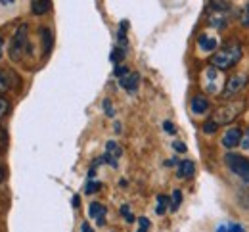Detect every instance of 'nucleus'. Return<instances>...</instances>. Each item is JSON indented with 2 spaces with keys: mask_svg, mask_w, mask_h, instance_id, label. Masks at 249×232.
Wrapping results in <instances>:
<instances>
[{
  "mask_svg": "<svg viewBox=\"0 0 249 232\" xmlns=\"http://www.w3.org/2000/svg\"><path fill=\"white\" fill-rule=\"evenodd\" d=\"M240 23H242V27H246L249 29V2L244 6V10H242V18H240Z\"/></svg>",
  "mask_w": 249,
  "mask_h": 232,
  "instance_id": "obj_22",
  "label": "nucleus"
},
{
  "mask_svg": "<svg viewBox=\"0 0 249 232\" xmlns=\"http://www.w3.org/2000/svg\"><path fill=\"white\" fill-rule=\"evenodd\" d=\"M123 156V148L115 142V140H109L107 144H106V156H104V160H106V163L111 167H117V160Z\"/></svg>",
  "mask_w": 249,
  "mask_h": 232,
  "instance_id": "obj_8",
  "label": "nucleus"
},
{
  "mask_svg": "<svg viewBox=\"0 0 249 232\" xmlns=\"http://www.w3.org/2000/svg\"><path fill=\"white\" fill-rule=\"evenodd\" d=\"M190 106H192V111H194L196 115H203V113H207V109H209V100L205 98V96H194Z\"/></svg>",
  "mask_w": 249,
  "mask_h": 232,
  "instance_id": "obj_12",
  "label": "nucleus"
},
{
  "mask_svg": "<svg viewBox=\"0 0 249 232\" xmlns=\"http://www.w3.org/2000/svg\"><path fill=\"white\" fill-rule=\"evenodd\" d=\"M242 150H249V129L244 133V136H242Z\"/></svg>",
  "mask_w": 249,
  "mask_h": 232,
  "instance_id": "obj_31",
  "label": "nucleus"
},
{
  "mask_svg": "<svg viewBox=\"0 0 249 232\" xmlns=\"http://www.w3.org/2000/svg\"><path fill=\"white\" fill-rule=\"evenodd\" d=\"M180 203H182V192L178 188H175L173 190V196H171V211H178Z\"/></svg>",
  "mask_w": 249,
  "mask_h": 232,
  "instance_id": "obj_17",
  "label": "nucleus"
},
{
  "mask_svg": "<svg viewBox=\"0 0 249 232\" xmlns=\"http://www.w3.org/2000/svg\"><path fill=\"white\" fill-rule=\"evenodd\" d=\"M119 211H121V215L124 217V221H126V223H134V221H136V217H134V215H132V211H130V205L123 203Z\"/></svg>",
  "mask_w": 249,
  "mask_h": 232,
  "instance_id": "obj_20",
  "label": "nucleus"
},
{
  "mask_svg": "<svg viewBox=\"0 0 249 232\" xmlns=\"http://www.w3.org/2000/svg\"><path fill=\"white\" fill-rule=\"evenodd\" d=\"M2 44H4V40H2V36H0V58H2V52H4V50H2Z\"/></svg>",
  "mask_w": 249,
  "mask_h": 232,
  "instance_id": "obj_39",
  "label": "nucleus"
},
{
  "mask_svg": "<svg viewBox=\"0 0 249 232\" xmlns=\"http://www.w3.org/2000/svg\"><path fill=\"white\" fill-rule=\"evenodd\" d=\"M249 83V75L248 73H234V75H230L228 79H226V83H224V90H222V98H232V96H236V94H240L246 87H248Z\"/></svg>",
  "mask_w": 249,
  "mask_h": 232,
  "instance_id": "obj_5",
  "label": "nucleus"
},
{
  "mask_svg": "<svg viewBox=\"0 0 249 232\" xmlns=\"http://www.w3.org/2000/svg\"><path fill=\"white\" fill-rule=\"evenodd\" d=\"M4 173H6V171H4V167L0 165V182H2V180H4Z\"/></svg>",
  "mask_w": 249,
  "mask_h": 232,
  "instance_id": "obj_38",
  "label": "nucleus"
},
{
  "mask_svg": "<svg viewBox=\"0 0 249 232\" xmlns=\"http://www.w3.org/2000/svg\"><path fill=\"white\" fill-rule=\"evenodd\" d=\"M242 129L240 127H230L226 133L222 134V138H220V144L224 146V148H228V150H234V148H238L240 144H242Z\"/></svg>",
  "mask_w": 249,
  "mask_h": 232,
  "instance_id": "obj_7",
  "label": "nucleus"
},
{
  "mask_svg": "<svg viewBox=\"0 0 249 232\" xmlns=\"http://www.w3.org/2000/svg\"><path fill=\"white\" fill-rule=\"evenodd\" d=\"M163 129H165V133H169V134L177 133V127H175L171 121H163Z\"/></svg>",
  "mask_w": 249,
  "mask_h": 232,
  "instance_id": "obj_29",
  "label": "nucleus"
},
{
  "mask_svg": "<svg viewBox=\"0 0 249 232\" xmlns=\"http://www.w3.org/2000/svg\"><path fill=\"white\" fill-rule=\"evenodd\" d=\"M224 163L228 165V169H230L236 177H240L244 182L249 184V160L248 158H242V156H238V154H228V156H224Z\"/></svg>",
  "mask_w": 249,
  "mask_h": 232,
  "instance_id": "obj_6",
  "label": "nucleus"
},
{
  "mask_svg": "<svg viewBox=\"0 0 249 232\" xmlns=\"http://www.w3.org/2000/svg\"><path fill=\"white\" fill-rule=\"evenodd\" d=\"M113 129H115V133H121V131H123V129H121V123H115Z\"/></svg>",
  "mask_w": 249,
  "mask_h": 232,
  "instance_id": "obj_37",
  "label": "nucleus"
},
{
  "mask_svg": "<svg viewBox=\"0 0 249 232\" xmlns=\"http://www.w3.org/2000/svg\"><path fill=\"white\" fill-rule=\"evenodd\" d=\"M138 225H140L138 232H148V229H150V221H148L146 217H140V219H138Z\"/></svg>",
  "mask_w": 249,
  "mask_h": 232,
  "instance_id": "obj_28",
  "label": "nucleus"
},
{
  "mask_svg": "<svg viewBox=\"0 0 249 232\" xmlns=\"http://www.w3.org/2000/svg\"><path fill=\"white\" fill-rule=\"evenodd\" d=\"M0 4H2V6H12L14 0H8V2H6V0H0Z\"/></svg>",
  "mask_w": 249,
  "mask_h": 232,
  "instance_id": "obj_36",
  "label": "nucleus"
},
{
  "mask_svg": "<svg viewBox=\"0 0 249 232\" xmlns=\"http://www.w3.org/2000/svg\"><path fill=\"white\" fill-rule=\"evenodd\" d=\"M100 188H102V182H92V180H90V182H87L85 192H87V194H94V192H98Z\"/></svg>",
  "mask_w": 249,
  "mask_h": 232,
  "instance_id": "obj_23",
  "label": "nucleus"
},
{
  "mask_svg": "<svg viewBox=\"0 0 249 232\" xmlns=\"http://www.w3.org/2000/svg\"><path fill=\"white\" fill-rule=\"evenodd\" d=\"M81 232H92V229H90L89 223H83V225H81Z\"/></svg>",
  "mask_w": 249,
  "mask_h": 232,
  "instance_id": "obj_33",
  "label": "nucleus"
},
{
  "mask_svg": "<svg viewBox=\"0 0 249 232\" xmlns=\"http://www.w3.org/2000/svg\"><path fill=\"white\" fill-rule=\"evenodd\" d=\"M130 71H128V67L126 66H117L115 67V71H113V75L117 77V79H123V77H126Z\"/></svg>",
  "mask_w": 249,
  "mask_h": 232,
  "instance_id": "obj_24",
  "label": "nucleus"
},
{
  "mask_svg": "<svg viewBox=\"0 0 249 232\" xmlns=\"http://www.w3.org/2000/svg\"><path fill=\"white\" fill-rule=\"evenodd\" d=\"M89 215H90L92 219H96V223H98L100 227L106 225V205H104V203L92 201L90 207H89Z\"/></svg>",
  "mask_w": 249,
  "mask_h": 232,
  "instance_id": "obj_10",
  "label": "nucleus"
},
{
  "mask_svg": "<svg viewBox=\"0 0 249 232\" xmlns=\"http://www.w3.org/2000/svg\"><path fill=\"white\" fill-rule=\"evenodd\" d=\"M246 109V100H232V102H228V104H224V106H220L217 111L211 115V119L217 123L218 127H222V125H230L232 121H236L238 117H240V113Z\"/></svg>",
  "mask_w": 249,
  "mask_h": 232,
  "instance_id": "obj_2",
  "label": "nucleus"
},
{
  "mask_svg": "<svg viewBox=\"0 0 249 232\" xmlns=\"http://www.w3.org/2000/svg\"><path fill=\"white\" fill-rule=\"evenodd\" d=\"M222 71H218L215 67H205L203 69V73H201V85H203V89L209 92V94H222V90H224V77L220 75Z\"/></svg>",
  "mask_w": 249,
  "mask_h": 232,
  "instance_id": "obj_4",
  "label": "nucleus"
},
{
  "mask_svg": "<svg viewBox=\"0 0 249 232\" xmlns=\"http://www.w3.org/2000/svg\"><path fill=\"white\" fill-rule=\"evenodd\" d=\"M29 27H27V23H23V25H19L18 27V31L14 33L12 36V40H10V46H8V56H10V60L12 62H21V56H23V52L29 48L27 46V40H29Z\"/></svg>",
  "mask_w": 249,
  "mask_h": 232,
  "instance_id": "obj_3",
  "label": "nucleus"
},
{
  "mask_svg": "<svg viewBox=\"0 0 249 232\" xmlns=\"http://www.w3.org/2000/svg\"><path fill=\"white\" fill-rule=\"evenodd\" d=\"M167 209H171V199H169V196H165V194H159V196H157L156 213L157 215H165Z\"/></svg>",
  "mask_w": 249,
  "mask_h": 232,
  "instance_id": "obj_15",
  "label": "nucleus"
},
{
  "mask_svg": "<svg viewBox=\"0 0 249 232\" xmlns=\"http://www.w3.org/2000/svg\"><path fill=\"white\" fill-rule=\"evenodd\" d=\"M194 173H196V165H194L192 160H182L177 167V177L178 178H190V177H194Z\"/></svg>",
  "mask_w": 249,
  "mask_h": 232,
  "instance_id": "obj_11",
  "label": "nucleus"
},
{
  "mask_svg": "<svg viewBox=\"0 0 249 232\" xmlns=\"http://www.w3.org/2000/svg\"><path fill=\"white\" fill-rule=\"evenodd\" d=\"M218 129V125L213 121V119H207L203 125H201V131H203V134H215Z\"/></svg>",
  "mask_w": 249,
  "mask_h": 232,
  "instance_id": "obj_19",
  "label": "nucleus"
},
{
  "mask_svg": "<svg viewBox=\"0 0 249 232\" xmlns=\"http://www.w3.org/2000/svg\"><path fill=\"white\" fill-rule=\"evenodd\" d=\"M79 203H81V198L79 196H73V207H79Z\"/></svg>",
  "mask_w": 249,
  "mask_h": 232,
  "instance_id": "obj_35",
  "label": "nucleus"
},
{
  "mask_svg": "<svg viewBox=\"0 0 249 232\" xmlns=\"http://www.w3.org/2000/svg\"><path fill=\"white\" fill-rule=\"evenodd\" d=\"M52 10V2L50 0H33L31 2V12L35 16H42L46 12Z\"/></svg>",
  "mask_w": 249,
  "mask_h": 232,
  "instance_id": "obj_14",
  "label": "nucleus"
},
{
  "mask_svg": "<svg viewBox=\"0 0 249 232\" xmlns=\"http://www.w3.org/2000/svg\"><path fill=\"white\" fill-rule=\"evenodd\" d=\"M217 232H230V227H228V225H220Z\"/></svg>",
  "mask_w": 249,
  "mask_h": 232,
  "instance_id": "obj_34",
  "label": "nucleus"
},
{
  "mask_svg": "<svg viewBox=\"0 0 249 232\" xmlns=\"http://www.w3.org/2000/svg\"><path fill=\"white\" fill-rule=\"evenodd\" d=\"M104 111H106L107 117H113L115 115V109H113V106H111L109 100H104Z\"/></svg>",
  "mask_w": 249,
  "mask_h": 232,
  "instance_id": "obj_25",
  "label": "nucleus"
},
{
  "mask_svg": "<svg viewBox=\"0 0 249 232\" xmlns=\"http://www.w3.org/2000/svg\"><path fill=\"white\" fill-rule=\"evenodd\" d=\"M173 148H175V152H178V154H186V146H184V142H180V140H175L173 142Z\"/></svg>",
  "mask_w": 249,
  "mask_h": 232,
  "instance_id": "obj_27",
  "label": "nucleus"
},
{
  "mask_svg": "<svg viewBox=\"0 0 249 232\" xmlns=\"http://www.w3.org/2000/svg\"><path fill=\"white\" fill-rule=\"evenodd\" d=\"M119 85L123 87L126 92H136L138 90V85H140V75L136 73V71H130L126 77H123V79H119Z\"/></svg>",
  "mask_w": 249,
  "mask_h": 232,
  "instance_id": "obj_9",
  "label": "nucleus"
},
{
  "mask_svg": "<svg viewBox=\"0 0 249 232\" xmlns=\"http://www.w3.org/2000/svg\"><path fill=\"white\" fill-rule=\"evenodd\" d=\"M124 58V50L121 46H115L113 50H111V56H109V60L113 62V64H117V66H121V60Z\"/></svg>",
  "mask_w": 249,
  "mask_h": 232,
  "instance_id": "obj_18",
  "label": "nucleus"
},
{
  "mask_svg": "<svg viewBox=\"0 0 249 232\" xmlns=\"http://www.w3.org/2000/svg\"><path fill=\"white\" fill-rule=\"evenodd\" d=\"M8 109H10V104H8V100L0 96V117H4V115L8 113Z\"/></svg>",
  "mask_w": 249,
  "mask_h": 232,
  "instance_id": "obj_26",
  "label": "nucleus"
},
{
  "mask_svg": "<svg viewBox=\"0 0 249 232\" xmlns=\"http://www.w3.org/2000/svg\"><path fill=\"white\" fill-rule=\"evenodd\" d=\"M40 35H42V42H44V54H48L52 50V31L48 27H42Z\"/></svg>",
  "mask_w": 249,
  "mask_h": 232,
  "instance_id": "obj_16",
  "label": "nucleus"
},
{
  "mask_svg": "<svg viewBox=\"0 0 249 232\" xmlns=\"http://www.w3.org/2000/svg\"><path fill=\"white\" fill-rule=\"evenodd\" d=\"M197 46H199L203 52H213V50L217 48V38H215V36H209V35H199Z\"/></svg>",
  "mask_w": 249,
  "mask_h": 232,
  "instance_id": "obj_13",
  "label": "nucleus"
},
{
  "mask_svg": "<svg viewBox=\"0 0 249 232\" xmlns=\"http://www.w3.org/2000/svg\"><path fill=\"white\" fill-rule=\"evenodd\" d=\"M211 10H217V12H224V10H228L230 8V2H217V0H211L209 4H207Z\"/></svg>",
  "mask_w": 249,
  "mask_h": 232,
  "instance_id": "obj_21",
  "label": "nucleus"
},
{
  "mask_svg": "<svg viewBox=\"0 0 249 232\" xmlns=\"http://www.w3.org/2000/svg\"><path fill=\"white\" fill-rule=\"evenodd\" d=\"M228 227H230V232H244V229H242L240 225H234V223H232V225H228Z\"/></svg>",
  "mask_w": 249,
  "mask_h": 232,
  "instance_id": "obj_32",
  "label": "nucleus"
},
{
  "mask_svg": "<svg viewBox=\"0 0 249 232\" xmlns=\"http://www.w3.org/2000/svg\"><path fill=\"white\" fill-rule=\"evenodd\" d=\"M242 56H244L242 46L238 42H230L220 52L211 56V66L215 67V69H218V71H228L230 67H234L242 60Z\"/></svg>",
  "mask_w": 249,
  "mask_h": 232,
  "instance_id": "obj_1",
  "label": "nucleus"
},
{
  "mask_svg": "<svg viewBox=\"0 0 249 232\" xmlns=\"http://www.w3.org/2000/svg\"><path fill=\"white\" fill-rule=\"evenodd\" d=\"M10 87L6 83V77H4V71H0V92H6Z\"/></svg>",
  "mask_w": 249,
  "mask_h": 232,
  "instance_id": "obj_30",
  "label": "nucleus"
}]
</instances>
